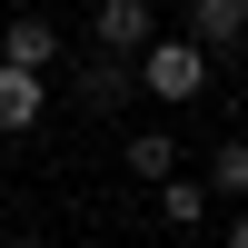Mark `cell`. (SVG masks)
<instances>
[{
  "label": "cell",
  "mask_w": 248,
  "mask_h": 248,
  "mask_svg": "<svg viewBox=\"0 0 248 248\" xmlns=\"http://www.w3.org/2000/svg\"><path fill=\"white\" fill-rule=\"evenodd\" d=\"M139 90L169 99V109H189V99L209 90V50H199L189 30H179V40H149V50H139Z\"/></svg>",
  "instance_id": "6da1fadb"
},
{
  "label": "cell",
  "mask_w": 248,
  "mask_h": 248,
  "mask_svg": "<svg viewBox=\"0 0 248 248\" xmlns=\"http://www.w3.org/2000/svg\"><path fill=\"white\" fill-rule=\"evenodd\" d=\"M90 40H99V50H119V60H129V50H149V40H159V10H149V0H99Z\"/></svg>",
  "instance_id": "7a4b0ae2"
},
{
  "label": "cell",
  "mask_w": 248,
  "mask_h": 248,
  "mask_svg": "<svg viewBox=\"0 0 248 248\" xmlns=\"http://www.w3.org/2000/svg\"><path fill=\"white\" fill-rule=\"evenodd\" d=\"M189 40L199 50H238L248 40V0H189Z\"/></svg>",
  "instance_id": "3957f363"
},
{
  "label": "cell",
  "mask_w": 248,
  "mask_h": 248,
  "mask_svg": "<svg viewBox=\"0 0 248 248\" xmlns=\"http://www.w3.org/2000/svg\"><path fill=\"white\" fill-rule=\"evenodd\" d=\"M0 60H10V70H40V79H50V60H60V30H50V20H10V30H0Z\"/></svg>",
  "instance_id": "277c9868"
},
{
  "label": "cell",
  "mask_w": 248,
  "mask_h": 248,
  "mask_svg": "<svg viewBox=\"0 0 248 248\" xmlns=\"http://www.w3.org/2000/svg\"><path fill=\"white\" fill-rule=\"evenodd\" d=\"M129 79H139V60H119V50H99L90 70H79V109H119V99H129Z\"/></svg>",
  "instance_id": "5b68a950"
},
{
  "label": "cell",
  "mask_w": 248,
  "mask_h": 248,
  "mask_svg": "<svg viewBox=\"0 0 248 248\" xmlns=\"http://www.w3.org/2000/svg\"><path fill=\"white\" fill-rule=\"evenodd\" d=\"M119 159H129V179H149V189H169V179H179V139H169V129H129V149H119Z\"/></svg>",
  "instance_id": "8992f818"
},
{
  "label": "cell",
  "mask_w": 248,
  "mask_h": 248,
  "mask_svg": "<svg viewBox=\"0 0 248 248\" xmlns=\"http://www.w3.org/2000/svg\"><path fill=\"white\" fill-rule=\"evenodd\" d=\"M0 129H40V70L0 60Z\"/></svg>",
  "instance_id": "52a82bcc"
},
{
  "label": "cell",
  "mask_w": 248,
  "mask_h": 248,
  "mask_svg": "<svg viewBox=\"0 0 248 248\" xmlns=\"http://www.w3.org/2000/svg\"><path fill=\"white\" fill-rule=\"evenodd\" d=\"M209 189H218V199H248V139H218V159H209Z\"/></svg>",
  "instance_id": "ba28073f"
},
{
  "label": "cell",
  "mask_w": 248,
  "mask_h": 248,
  "mask_svg": "<svg viewBox=\"0 0 248 248\" xmlns=\"http://www.w3.org/2000/svg\"><path fill=\"white\" fill-rule=\"evenodd\" d=\"M199 209H209L199 179H169V189H159V218H169V229H199Z\"/></svg>",
  "instance_id": "9c48e42d"
},
{
  "label": "cell",
  "mask_w": 248,
  "mask_h": 248,
  "mask_svg": "<svg viewBox=\"0 0 248 248\" xmlns=\"http://www.w3.org/2000/svg\"><path fill=\"white\" fill-rule=\"evenodd\" d=\"M229 248H248V218H229Z\"/></svg>",
  "instance_id": "30bf717a"
},
{
  "label": "cell",
  "mask_w": 248,
  "mask_h": 248,
  "mask_svg": "<svg viewBox=\"0 0 248 248\" xmlns=\"http://www.w3.org/2000/svg\"><path fill=\"white\" fill-rule=\"evenodd\" d=\"M10 248H20V238H10Z\"/></svg>",
  "instance_id": "8fae6325"
}]
</instances>
